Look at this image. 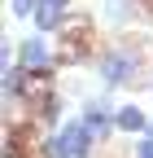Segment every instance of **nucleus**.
<instances>
[{"instance_id": "f257e3e1", "label": "nucleus", "mask_w": 153, "mask_h": 158, "mask_svg": "<svg viewBox=\"0 0 153 158\" xmlns=\"http://www.w3.org/2000/svg\"><path fill=\"white\" fill-rule=\"evenodd\" d=\"M92 44H96V35H92L88 18H66L61 22V44H57V57L61 62H88Z\"/></svg>"}, {"instance_id": "f03ea898", "label": "nucleus", "mask_w": 153, "mask_h": 158, "mask_svg": "<svg viewBox=\"0 0 153 158\" xmlns=\"http://www.w3.org/2000/svg\"><path fill=\"white\" fill-rule=\"evenodd\" d=\"M92 149V127L88 123H66L53 141V158H88Z\"/></svg>"}, {"instance_id": "7ed1b4c3", "label": "nucleus", "mask_w": 153, "mask_h": 158, "mask_svg": "<svg viewBox=\"0 0 153 158\" xmlns=\"http://www.w3.org/2000/svg\"><path fill=\"white\" fill-rule=\"evenodd\" d=\"M136 53H127V48H114V53H105L101 57V79L105 84H131L136 79Z\"/></svg>"}, {"instance_id": "20e7f679", "label": "nucleus", "mask_w": 153, "mask_h": 158, "mask_svg": "<svg viewBox=\"0 0 153 158\" xmlns=\"http://www.w3.org/2000/svg\"><path fill=\"white\" fill-rule=\"evenodd\" d=\"M66 5L70 0H35V22H40V31H61Z\"/></svg>"}, {"instance_id": "39448f33", "label": "nucleus", "mask_w": 153, "mask_h": 158, "mask_svg": "<svg viewBox=\"0 0 153 158\" xmlns=\"http://www.w3.org/2000/svg\"><path fill=\"white\" fill-rule=\"evenodd\" d=\"M22 70H48V44L44 35H35L22 44Z\"/></svg>"}, {"instance_id": "423d86ee", "label": "nucleus", "mask_w": 153, "mask_h": 158, "mask_svg": "<svg viewBox=\"0 0 153 158\" xmlns=\"http://www.w3.org/2000/svg\"><path fill=\"white\" fill-rule=\"evenodd\" d=\"M114 114H118V110H109L105 101H88V110H83V123L92 127V136H105V127L114 123Z\"/></svg>"}, {"instance_id": "0eeeda50", "label": "nucleus", "mask_w": 153, "mask_h": 158, "mask_svg": "<svg viewBox=\"0 0 153 158\" xmlns=\"http://www.w3.org/2000/svg\"><path fill=\"white\" fill-rule=\"evenodd\" d=\"M114 123H118L123 132H144V127H149V123H144V114H140L136 106H123L118 114H114Z\"/></svg>"}, {"instance_id": "6e6552de", "label": "nucleus", "mask_w": 153, "mask_h": 158, "mask_svg": "<svg viewBox=\"0 0 153 158\" xmlns=\"http://www.w3.org/2000/svg\"><path fill=\"white\" fill-rule=\"evenodd\" d=\"M13 13H18V18H26V13H35V0H13Z\"/></svg>"}, {"instance_id": "1a4fd4ad", "label": "nucleus", "mask_w": 153, "mask_h": 158, "mask_svg": "<svg viewBox=\"0 0 153 158\" xmlns=\"http://www.w3.org/2000/svg\"><path fill=\"white\" fill-rule=\"evenodd\" d=\"M136 158H153V136H149V141H144V145L136 149Z\"/></svg>"}, {"instance_id": "9d476101", "label": "nucleus", "mask_w": 153, "mask_h": 158, "mask_svg": "<svg viewBox=\"0 0 153 158\" xmlns=\"http://www.w3.org/2000/svg\"><path fill=\"white\" fill-rule=\"evenodd\" d=\"M149 136H153V127H149Z\"/></svg>"}]
</instances>
